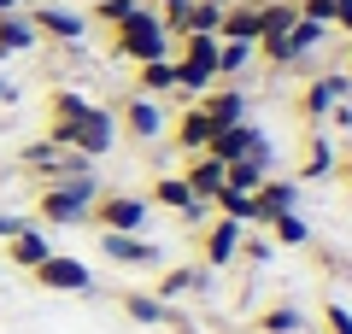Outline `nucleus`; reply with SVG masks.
<instances>
[{"instance_id":"obj_14","label":"nucleus","mask_w":352,"mask_h":334,"mask_svg":"<svg viewBox=\"0 0 352 334\" xmlns=\"http://www.w3.org/2000/svg\"><path fill=\"white\" fill-rule=\"evenodd\" d=\"M241 235H247V223H235V217H217L212 229H206V270H229V264L241 258Z\"/></svg>"},{"instance_id":"obj_19","label":"nucleus","mask_w":352,"mask_h":334,"mask_svg":"<svg viewBox=\"0 0 352 334\" xmlns=\"http://www.w3.org/2000/svg\"><path fill=\"white\" fill-rule=\"evenodd\" d=\"M200 106H206V118H212L217 129L247 124V94H241V88H217V94H200Z\"/></svg>"},{"instance_id":"obj_26","label":"nucleus","mask_w":352,"mask_h":334,"mask_svg":"<svg viewBox=\"0 0 352 334\" xmlns=\"http://www.w3.org/2000/svg\"><path fill=\"white\" fill-rule=\"evenodd\" d=\"M323 36H329V24H311V18H300V24L288 30V65H300V59H305V53H311Z\"/></svg>"},{"instance_id":"obj_3","label":"nucleus","mask_w":352,"mask_h":334,"mask_svg":"<svg viewBox=\"0 0 352 334\" xmlns=\"http://www.w3.org/2000/svg\"><path fill=\"white\" fill-rule=\"evenodd\" d=\"M94 194H100L94 170L65 176V182H41V194H36V223H47V229H71V223H88V205H94Z\"/></svg>"},{"instance_id":"obj_9","label":"nucleus","mask_w":352,"mask_h":334,"mask_svg":"<svg viewBox=\"0 0 352 334\" xmlns=\"http://www.w3.org/2000/svg\"><path fill=\"white\" fill-rule=\"evenodd\" d=\"M30 24H36V36H47V41H71V47L88 36V18L71 12V6H59V0H41L36 12H30Z\"/></svg>"},{"instance_id":"obj_15","label":"nucleus","mask_w":352,"mask_h":334,"mask_svg":"<svg viewBox=\"0 0 352 334\" xmlns=\"http://www.w3.org/2000/svg\"><path fill=\"white\" fill-rule=\"evenodd\" d=\"M118 305H124V317L141 322V329H159V322L170 317V305H164V299H153V287H124V293H118Z\"/></svg>"},{"instance_id":"obj_31","label":"nucleus","mask_w":352,"mask_h":334,"mask_svg":"<svg viewBox=\"0 0 352 334\" xmlns=\"http://www.w3.org/2000/svg\"><path fill=\"white\" fill-rule=\"evenodd\" d=\"M323 329L329 334H352V311L340 305V299H329V305H323Z\"/></svg>"},{"instance_id":"obj_21","label":"nucleus","mask_w":352,"mask_h":334,"mask_svg":"<svg viewBox=\"0 0 352 334\" xmlns=\"http://www.w3.org/2000/svg\"><path fill=\"white\" fill-rule=\"evenodd\" d=\"M182 182L194 188V199H212L217 188H223V164H217L212 153H194V164L182 170Z\"/></svg>"},{"instance_id":"obj_18","label":"nucleus","mask_w":352,"mask_h":334,"mask_svg":"<svg viewBox=\"0 0 352 334\" xmlns=\"http://www.w3.org/2000/svg\"><path fill=\"white\" fill-rule=\"evenodd\" d=\"M212 129H217V124L206 118V106H200V100H194V106L182 111V118H176V147H182V153H206Z\"/></svg>"},{"instance_id":"obj_28","label":"nucleus","mask_w":352,"mask_h":334,"mask_svg":"<svg viewBox=\"0 0 352 334\" xmlns=\"http://www.w3.org/2000/svg\"><path fill=\"white\" fill-rule=\"evenodd\" d=\"M212 205H217V217L258 223V217H252V194H241V188H217V194H212Z\"/></svg>"},{"instance_id":"obj_8","label":"nucleus","mask_w":352,"mask_h":334,"mask_svg":"<svg viewBox=\"0 0 352 334\" xmlns=\"http://www.w3.org/2000/svg\"><path fill=\"white\" fill-rule=\"evenodd\" d=\"M100 235V252L112 264H129V270H164V252L153 247L147 235H112V229H94Z\"/></svg>"},{"instance_id":"obj_29","label":"nucleus","mask_w":352,"mask_h":334,"mask_svg":"<svg viewBox=\"0 0 352 334\" xmlns=\"http://www.w3.org/2000/svg\"><path fill=\"white\" fill-rule=\"evenodd\" d=\"M135 6H141V0H94V6H88V24H106V30H112V24H124V18L129 12H135Z\"/></svg>"},{"instance_id":"obj_33","label":"nucleus","mask_w":352,"mask_h":334,"mask_svg":"<svg viewBox=\"0 0 352 334\" xmlns=\"http://www.w3.org/2000/svg\"><path fill=\"white\" fill-rule=\"evenodd\" d=\"M12 100H18V88L6 82V76H0V106H12Z\"/></svg>"},{"instance_id":"obj_20","label":"nucleus","mask_w":352,"mask_h":334,"mask_svg":"<svg viewBox=\"0 0 352 334\" xmlns=\"http://www.w3.org/2000/svg\"><path fill=\"white\" fill-rule=\"evenodd\" d=\"M36 24H30V12H0V59H12V53H30L36 47Z\"/></svg>"},{"instance_id":"obj_27","label":"nucleus","mask_w":352,"mask_h":334,"mask_svg":"<svg viewBox=\"0 0 352 334\" xmlns=\"http://www.w3.org/2000/svg\"><path fill=\"white\" fill-rule=\"evenodd\" d=\"M252 53H258L252 41H217V76H241L252 65Z\"/></svg>"},{"instance_id":"obj_25","label":"nucleus","mask_w":352,"mask_h":334,"mask_svg":"<svg viewBox=\"0 0 352 334\" xmlns=\"http://www.w3.org/2000/svg\"><path fill=\"white\" fill-rule=\"evenodd\" d=\"M252 334H305V317H300V305H282V299H276V305L258 317Z\"/></svg>"},{"instance_id":"obj_13","label":"nucleus","mask_w":352,"mask_h":334,"mask_svg":"<svg viewBox=\"0 0 352 334\" xmlns=\"http://www.w3.org/2000/svg\"><path fill=\"white\" fill-rule=\"evenodd\" d=\"M147 205H164V211H176L182 223H200L212 199H194V188L182 182V176H159V182H153V194H147Z\"/></svg>"},{"instance_id":"obj_23","label":"nucleus","mask_w":352,"mask_h":334,"mask_svg":"<svg viewBox=\"0 0 352 334\" xmlns=\"http://www.w3.org/2000/svg\"><path fill=\"white\" fill-rule=\"evenodd\" d=\"M264 229H270V247H311V229H305L300 211H282V217H270Z\"/></svg>"},{"instance_id":"obj_4","label":"nucleus","mask_w":352,"mask_h":334,"mask_svg":"<svg viewBox=\"0 0 352 334\" xmlns=\"http://www.w3.org/2000/svg\"><path fill=\"white\" fill-rule=\"evenodd\" d=\"M88 223H94V229H112V235H147L153 205H147L141 194H94Z\"/></svg>"},{"instance_id":"obj_2","label":"nucleus","mask_w":352,"mask_h":334,"mask_svg":"<svg viewBox=\"0 0 352 334\" xmlns=\"http://www.w3.org/2000/svg\"><path fill=\"white\" fill-rule=\"evenodd\" d=\"M170 30H164V18L153 12L147 0H141L135 12L124 18V24H112V53L129 65H147V59H170Z\"/></svg>"},{"instance_id":"obj_16","label":"nucleus","mask_w":352,"mask_h":334,"mask_svg":"<svg viewBox=\"0 0 352 334\" xmlns=\"http://www.w3.org/2000/svg\"><path fill=\"white\" fill-rule=\"evenodd\" d=\"M47 252H53V241H47V235H41L36 223H24V229H18V235H12V241H6V258H12V264H18V270H36V264H41V258H47Z\"/></svg>"},{"instance_id":"obj_11","label":"nucleus","mask_w":352,"mask_h":334,"mask_svg":"<svg viewBox=\"0 0 352 334\" xmlns=\"http://www.w3.org/2000/svg\"><path fill=\"white\" fill-rule=\"evenodd\" d=\"M112 118L129 129V141H159L164 135V111H159V100H153V94H129Z\"/></svg>"},{"instance_id":"obj_6","label":"nucleus","mask_w":352,"mask_h":334,"mask_svg":"<svg viewBox=\"0 0 352 334\" xmlns=\"http://www.w3.org/2000/svg\"><path fill=\"white\" fill-rule=\"evenodd\" d=\"M206 153H212L217 164H235V159H264V164H270V141H264V129H252V124H229V129H212Z\"/></svg>"},{"instance_id":"obj_37","label":"nucleus","mask_w":352,"mask_h":334,"mask_svg":"<svg viewBox=\"0 0 352 334\" xmlns=\"http://www.w3.org/2000/svg\"><path fill=\"white\" fill-rule=\"evenodd\" d=\"M217 6H229V0H217Z\"/></svg>"},{"instance_id":"obj_7","label":"nucleus","mask_w":352,"mask_h":334,"mask_svg":"<svg viewBox=\"0 0 352 334\" xmlns=\"http://www.w3.org/2000/svg\"><path fill=\"white\" fill-rule=\"evenodd\" d=\"M346 94H352V71H323V76H311V88L300 94V118H305L311 129H323L329 106H340Z\"/></svg>"},{"instance_id":"obj_10","label":"nucleus","mask_w":352,"mask_h":334,"mask_svg":"<svg viewBox=\"0 0 352 334\" xmlns=\"http://www.w3.org/2000/svg\"><path fill=\"white\" fill-rule=\"evenodd\" d=\"M206 293H212V270H194V264H170L153 282V299H164V305H176V299H206Z\"/></svg>"},{"instance_id":"obj_30","label":"nucleus","mask_w":352,"mask_h":334,"mask_svg":"<svg viewBox=\"0 0 352 334\" xmlns=\"http://www.w3.org/2000/svg\"><path fill=\"white\" fill-rule=\"evenodd\" d=\"M270 258H276L270 235H241V258H235V264H270Z\"/></svg>"},{"instance_id":"obj_22","label":"nucleus","mask_w":352,"mask_h":334,"mask_svg":"<svg viewBox=\"0 0 352 334\" xmlns=\"http://www.w3.org/2000/svg\"><path fill=\"white\" fill-rule=\"evenodd\" d=\"M217 18H223V6H217V0H188V6H182L176 36H217Z\"/></svg>"},{"instance_id":"obj_36","label":"nucleus","mask_w":352,"mask_h":334,"mask_svg":"<svg viewBox=\"0 0 352 334\" xmlns=\"http://www.w3.org/2000/svg\"><path fill=\"white\" fill-rule=\"evenodd\" d=\"M0 12H24V0H0Z\"/></svg>"},{"instance_id":"obj_35","label":"nucleus","mask_w":352,"mask_h":334,"mask_svg":"<svg viewBox=\"0 0 352 334\" xmlns=\"http://www.w3.org/2000/svg\"><path fill=\"white\" fill-rule=\"evenodd\" d=\"M335 30H346V36H352V6H346V12H340V24Z\"/></svg>"},{"instance_id":"obj_24","label":"nucleus","mask_w":352,"mask_h":334,"mask_svg":"<svg viewBox=\"0 0 352 334\" xmlns=\"http://www.w3.org/2000/svg\"><path fill=\"white\" fill-rule=\"evenodd\" d=\"M176 88V71H170V59H147V65H135V94H170Z\"/></svg>"},{"instance_id":"obj_5","label":"nucleus","mask_w":352,"mask_h":334,"mask_svg":"<svg viewBox=\"0 0 352 334\" xmlns=\"http://www.w3.org/2000/svg\"><path fill=\"white\" fill-rule=\"evenodd\" d=\"M30 276H36L47 293H94V270H88L82 258H71V252H47Z\"/></svg>"},{"instance_id":"obj_1","label":"nucleus","mask_w":352,"mask_h":334,"mask_svg":"<svg viewBox=\"0 0 352 334\" xmlns=\"http://www.w3.org/2000/svg\"><path fill=\"white\" fill-rule=\"evenodd\" d=\"M41 141L71 147V153H82V159H100L118 141V118H112V106H94V100H82L76 88H53L47 94V135Z\"/></svg>"},{"instance_id":"obj_32","label":"nucleus","mask_w":352,"mask_h":334,"mask_svg":"<svg viewBox=\"0 0 352 334\" xmlns=\"http://www.w3.org/2000/svg\"><path fill=\"white\" fill-rule=\"evenodd\" d=\"M18 229H24V217H12V211H0V241H12Z\"/></svg>"},{"instance_id":"obj_12","label":"nucleus","mask_w":352,"mask_h":334,"mask_svg":"<svg viewBox=\"0 0 352 334\" xmlns=\"http://www.w3.org/2000/svg\"><path fill=\"white\" fill-rule=\"evenodd\" d=\"M282 211H300V182H294V176H264V182L252 188V217L270 223V217H282Z\"/></svg>"},{"instance_id":"obj_17","label":"nucleus","mask_w":352,"mask_h":334,"mask_svg":"<svg viewBox=\"0 0 352 334\" xmlns=\"http://www.w3.org/2000/svg\"><path fill=\"white\" fill-rule=\"evenodd\" d=\"M335 141L323 135V129H311V141H305V159H300V182H323V176H335Z\"/></svg>"},{"instance_id":"obj_34","label":"nucleus","mask_w":352,"mask_h":334,"mask_svg":"<svg viewBox=\"0 0 352 334\" xmlns=\"http://www.w3.org/2000/svg\"><path fill=\"white\" fill-rule=\"evenodd\" d=\"M335 176H340V182L352 188V159H340V164H335Z\"/></svg>"}]
</instances>
